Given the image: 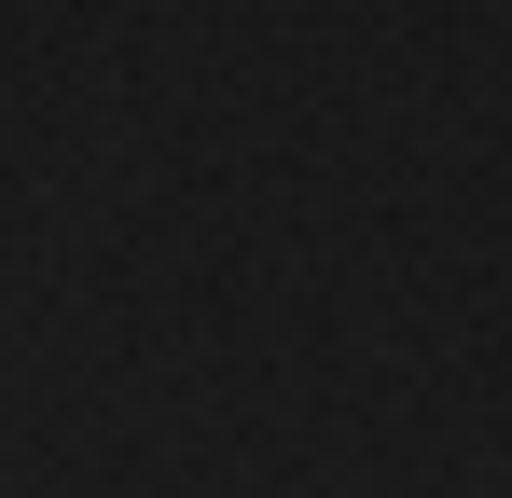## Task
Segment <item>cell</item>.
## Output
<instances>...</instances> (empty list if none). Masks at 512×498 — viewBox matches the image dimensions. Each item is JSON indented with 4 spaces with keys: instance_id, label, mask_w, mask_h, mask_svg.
<instances>
[]
</instances>
